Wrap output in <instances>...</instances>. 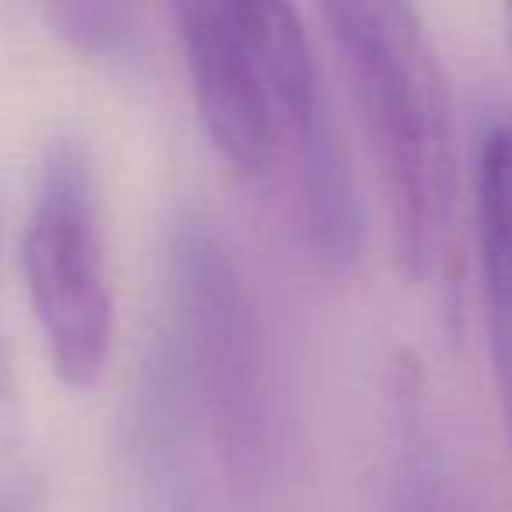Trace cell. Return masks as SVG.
<instances>
[{
	"label": "cell",
	"mask_w": 512,
	"mask_h": 512,
	"mask_svg": "<svg viewBox=\"0 0 512 512\" xmlns=\"http://www.w3.org/2000/svg\"><path fill=\"white\" fill-rule=\"evenodd\" d=\"M57 32L78 53L106 67H137L144 57L141 15L130 4H60L50 8Z\"/></svg>",
	"instance_id": "7"
},
{
	"label": "cell",
	"mask_w": 512,
	"mask_h": 512,
	"mask_svg": "<svg viewBox=\"0 0 512 512\" xmlns=\"http://www.w3.org/2000/svg\"><path fill=\"white\" fill-rule=\"evenodd\" d=\"M505 29H509V46H512V8L505 11Z\"/></svg>",
	"instance_id": "11"
},
{
	"label": "cell",
	"mask_w": 512,
	"mask_h": 512,
	"mask_svg": "<svg viewBox=\"0 0 512 512\" xmlns=\"http://www.w3.org/2000/svg\"><path fill=\"white\" fill-rule=\"evenodd\" d=\"M421 428L411 425V439H407V463H404V481H400V509L397 512H453L449 502L442 498L439 484L432 481V467H428L425 453H421Z\"/></svg>",
	"instance_id": "8"
},
{
	"label": "cell",
	"mask_w": 512,
	"mask_h": 512,
	"mask_svg": "<svg viewBox=\"0 0 512 512\" xmlns=\"http://www.w3.org/2000/svg\"><path fill=\"white\" fill-rule=\"evenodd\" d=\"M22 271L50 365L67 386L85 390L109 362L116 313L92 158L74 134H57L43 151Z\"/></svg>",
	"instance_id": "3"
},
{
	"label": "cell",
	"mask_w": 512,
	"mask_h": 512,
	"mask_svg": "<svg viewBox=\"0 0 512 512\" xmlns=\"http://www.w3.org/2000/svg\"><path fill=\"white\" fill-rule=\"evenodd\" d=\"M39 495L29 481H8L0 488V512H36Z\"/></svg>",
	"instance_id": "10"
},
{
	"label": "cell",
	"mask_w": 512,
	"mask_h": 512,
	"mask_svg": "<svg viewBox=\"0 0 512 512\" xmlns=\"http://www.w3.org/2000/svg\"><path fill=\"white\" fill-rule=\"evenodd\" d=\"M176 341L200 425L235 481H256L271 463L274 400L264 327L239 260L218 228L183 221L169 246Z\"/></svg>",
	"instance_id": "2"
},
{
	"label": "cell",
	"mask_w": 512,
	"mask_h": 512,
	"mask_svg": "<svg viewBox=\"0 0 512 512\" xmlns=\"http://www.w3.org/2000/svg\"><path fill=\"white\" fill-rule=\"evenodd\" d=\"M474 235L491 376L512 456V120H495L477 144Z\"/></svg>",
	"instance_id": "6"
},
{
	"label": "cell",
	"mask_w": 512,
	"mask_h": 512,
	"mask_svg": "<svg viewBox=\"0 0 512 512\" xmlns=\"http://www.w3.org/2000/svg\"><path fill=\"white\" fill-rule=\"evenodd\" d=\"M179 53L211 148L242 176H264L281 148L278 102L246 4L183 0L172 8Z\"/></svg>",
	"instance_id": "5"
},
{
	"label": "cell",
	"mask_w": 512,
	"mask_h": 512,
	"mask_svg": "<svg viewBox=\"0 0 512 512\" xmlns=\"http://www.w3.org/2000/svg\"><path fill=\"white\" fill-rule=\"evenodd\" d=\"M151 502L155 512H197L190 488H186V477H165V481H151Z\"/></svg>",
	"instance_id": "9"
},
{
	"label": "cell",
	"mask_w": 512,
	"mask_h": 512,
	"mask_svg": "<svg viewBox=\"0 0 512 512\" xmlns=\"http://www.w3.org/2000/svg\"><path fill=\"white\" fill-rule=\"evenodd\" d=\"M320 11L376 151L400 267L428 281L453 249L460 197L453 102L439 53L407 4L351 0Z\"/></svg>",
	"instance_id": "1"
},
{
	"label": "cell",
	"mask_w": 512,
	"mask_h": 512,
	"mask_svg": "<svg viewBox=\"0 0 512 512\" xmlns=\"http://www.w3.org/2000/svg\"><path fill=\"white\" fill-rule=\"evenodd\" d=\"M246 8L278 102L281 137H288L292 151L299 218L309 246L330 274L351 271L362 256L365 214L313 39L299 11L288 4H246Z\"/></svg>",
	"instance_id": "4"
}]
</instances>
